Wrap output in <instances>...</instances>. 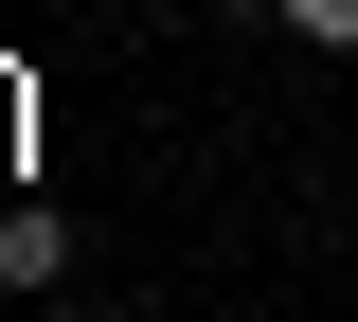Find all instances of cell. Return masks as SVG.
Segmentation results:
<instances>
[{
  "instance_id": "1",
  "label": "cell",
  "mask_w": 358,
  "mask_h": 322,
  "mask_svg": "<svg viewBox=\"0 0 358 322\" xmlns=\"http://www.w3.org/2000/svg\"><path fill=\"white\" fill-rule=\"evenodd\" d=\"M54 269H72V233L18 197V215H0V286H18V305H54Z\"/></svg>"
},
{
  "instance_id": "4",
  "label": "cell",
  "mask_w": 358,
  "mask_h": 322,
  "mask_svg": "<svg viewBox=\"0 0 358 322\" xmlns=\"http://www.w3.org/2000/svg\"><path fill=\"white\" fill-rule=\"evenodd\" d=\"M36 322H90V305H36Z\"/></svg>"
},
{
  "instance_id": "3",
  "label": "cell",
  "mask_w": 358,
  "mask_h": 322,
  "mask_svg": "<svg viewBox=\"0 0 358 322\" xmlns=\"http://www.w3.org/2000/svg\"><path fill=\"white\" fill-rule=\"evenodd\" d=\"M233 18H287V0H233Z\"/></svg>"
},
{
  "instance_id": "2",
  "label": "cell",
  "mask_w": 358,
  "mask_h": 322,
  "mask_svg": "<svg viewBox=\"0 0 358 322\" xmlns=\"http://www.w3.org/2000/svg\"><path fill=\"white\" fill-rule=\"evenodd\" d=\"M287 36H322V54H358V0H287Z\"/></svg>"
}]
</instances>
